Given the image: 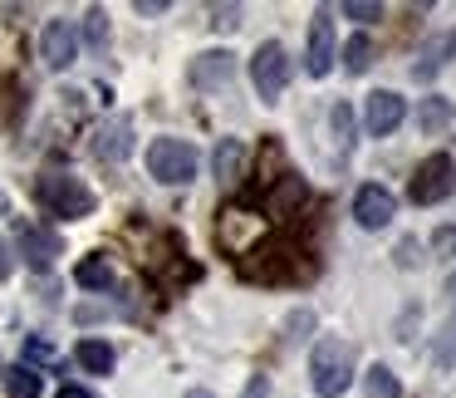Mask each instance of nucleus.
<instances>
[{
	"instance_id": "1",
	"label": "nucleus",
	"mask_w": 456,
	"mask_h": 398,
	"mask_svg": "<svg viewBox=\"0 0 456 398\" xmlns=\"http://www.w3.org/2000/svg\"><path fill=\"white\" fill-rule=\"evenodd\" d=\"M309 384H314L319 398H338L348 394V384H354V344H344V339H319L314 354H309Z\"/></svg>"
},
{
	"instance_id": "2",
	"label": "nucleus",
	"mask_w": 456,
	"mask_h": 398,
	"mask_svg": "<svg viewBox=\"0 0 456 398\" xmlns=\"http://www.w3.org/2000/svg\"><path fill=\"white\" fill-rule=\"evenodd\" d=\"M197 168H201V153L191 143H182V138H152L148 143V172L158 182H167V187H187L197 178Z\"/></svg>"
},
{
	"instance_id": "3",
	"label": "nucleus",
	"mask_w": 456,
	"mask_h": 398,
	"mask_svg": "<svg viewBox=\"0 0 456 398\" xmlns=\"http://www.w3.org/2000/svg\"><path fill=\"white\" fill-rule=\"evenodd\" d=\"M35 192H40V202L50 207V217L79 221V217H89V211H94V192L84 187L74 172H45Z\"/></svg>"
},
{
	"instance_id": "4",
	"label": "nucleus",
	"mask_w": 456,
	"mask_h": 398,
	"mask_svg": "<svg viewBox=\"0 0 456 398\" xmlns=\"http://www.w3.org/2000/svg\"><path fill=\"white\" fill-rule=\"evenodd\" d=\"M456 192V158L452 153H432V158L417 162V178H412V202L417 207H436Z\"/></svg>"
},
{
	"instance_id": "5",
	"label": "nucleus",
	"mask_w": 456,
	"mask_h": 398,
	"mask_svg": "<svg viewBox=\"0 0 456 398\" xmlns=\"http://www.w3.org/2000/svg\"><path fill=\"white\" fill-rule=\"evenodd\" d=\"M250 79H256V94L265 104H280V94H285L289 84V50L280 40H265L256 54H250Z\"/></svg>"
},
{
	"instance_id": "6",
	"label": "nucleus",
	"mask_w": 456,
	"mask_h": 398,
	"mask_svg": "<svg viewBox=\"0 0 456 398\" xmlns=\"http://www.w3.org/2000/svg\"><path fill=\"white\" fill-rule=\"evenodd\" d=\"M216 236H221V246H226L231 256H250V241H260V236H265V217L231 207V211H221Z\"/></svg>"
},
{
	"instance_id": "7",
	"label": "nucleus",
	"mask_w": 456,
	"mask_h": 398,
	"mask_svg": "<svg viewBox=\"0 0 456 398\" xmlns=\"http://www.w3.org/2000/svg\"><path fill=\"white\" fill-rule=\"evenodd\" d=\"M15 241H20V256L30 270H50L64 251V241L54 236L50 227H35V221H20V227H15Z\"/></svg>"
},
{
	"instance_id": "8",
	"label": "nucleus",
	"mask_w": 456,
	"mask_h": 398,
	"mask_svg": "<svg viewBox=\"0 0 456 398\" xmlns=\"http://www.w3.org/2000/svg\"><path fill=\"white\" fill-rule=\"evenodd\" d=\"M74 54H79V30H74L69 21H50L45 25V35H40V60H45V70H69L74 64Z\"/></svg>"
},
{
	"instance_id": "9",
	"label": "nucleus",
	"mask_w": 456,
	"mask_h": 398,
	"mask_svg": "<svg viewBox=\"0 0 456 398\" xmlns=\"http://www.w3.org/2000/svg\"><path fill=\"white\" fill-rule=\"evenodd\" d=\"M334 21H329V11H314V21H309V45H305V70L314 74V79H324L329 70H334Z\"/></svg>"
},
{
	"instance_id": "10",
	"label": "nucleus",
	"mask_w": 456,
	"mask_h": 398,
	"mask_svg": "<svg viewBox=\"0 0 456 398\" xmlns=\"http://www.w3.org/2000/svg\"><path fill=\"white\" fill-rule=\"evenodd\" d=\"M403 119H407V99H403V94H393V89L368 94V104H363V129L373 133V138H387V133H393Z\"/></svg>"
},
{
	"instance_id": "11",
	"label": "nucleus",
	"mask_w": 456,
	"mask_h": 398,
	"mask_svg": "<svg viewBox=\"0 0 456 398\" xmlns=\"http://www.w3.org/2000/svg\"><path fill=\"white\" fill-rule=\"evenodd\" d=\"M354 217H358L363 231H383L387 221L397 217V197L387 187H378V182H368V187H358V197H354Z\"/></svg>"
},
{
	"instance_id": "12",
	"label": "nucleus",
	"mask_w": 456,
	"mask_h": 398,
	"mask_svg": "<svg viewBox=\"0 0 456 398\" xmlns=\"http://www.w3.org/2000/svg\"><path fill=\"white\" fill-rule=\"evenodd\" d=\"M250 256L260 261H240L250 280H289L295 276V251L289 246H250Z\"/></svg>"
},
{
	"instance_id": "13",
	"label": "nucleus",
	"mask_w": 456,
	"mask_h": 398,
	"mask_svg": "<svg viewBox=\"0 0 456 398\" xmlns=\"http://www.w3.org/2000/svg\"><path fill=\"white\" fill-rule=\"evenodd\" d=\"M231 74H236V54L231 50H207L191 60L187 79L197 84V89H221V84H231Z\"/></svg>"
},
{
	"instance_id": "14",
	"label": "nucleus",
	"mask_w": 456,
	"mask_h": 398,
	"mask_svg": "<svg viewBox=\"0 0 456 398\" xmlns=\"http://www.w3.org/2000/svg\"><path fill=\"white\" fill-rule=\"evenodd\" d=\"M89 148H94V158H103V162H123L133 153V119H123V113L109 119L99 133H94Z\"/></svg>"
},
{
	"instance_id": "15",
	"label": "nucleus",
	"mask_w": 456,
	"mask_h": 398,
	"mask_svg": "<svg viewBox=\"0 0 456 398\" xmlns=\"http://www.w3.org/2000/svg\"><path fill=\"white\" fill-rule=\"evenodd\" d=\"M452 60H456V30H446V35H436V40L422 45V54H417V64H412V79L417 84H432Z\"/></svg>"
},
{
	"instance_id": "16",
	"label": "nucleus",
	"mask_w": 456,
	"mask_h": 398,
	"mask_svg": "<svg viewBox=\"0 0 456 398\" xmlns=\"http://www.w3.org/2000/svg\"><path fill=\"white\" fill-rule=\"evenodd\" d=\"M211 162H216V178L226 182V187H236V182H240V162H246V148H240L236 138H221V148H216V158H211Z\"/></svg>"
},
{
	"instance_id": "17",
	"label": "nucleus",
	"mask_w": 456,
	"mask_h": 398,
	"mask_svg": "<svg viewBox=\"0 0 456 398\" xmlns=\"http://www.w3.org/2000/svg\"><path fill=\"white\" fill-rule=\"evenodd\" d=\"M74 359H79L89 374H113V344H103V339H84V344L74 349Z\"/></svg>"
},
{
	"instance_id": "18",
	"label": "nucleus",
	"mask_w": 456,
	"mask_h": 398,
	"mask_svg": "<svg viewBox=\"0 0 456 398\" xmlns=\"http://www.w3.org/2000/svg\"><path fill=\"white\" fill-rule=\"evenodd\" d=\"M74 280H79L84 290H109L113 286V266L103 256H84L79 270H74Z\"/></svg>"
},
{
	"instance_id": "19",
	"label": "nucleus",
	"mask_w": 456,
	"mask_h": 398,
	"mask_svg": "<svg viewBox=\"0 0 456 398\" xmlns=\"http://www.w3.org/2000/svg\"><path fill=\"white\" fill-rule=\"evenodd\" d=\"M446 123H452V104L446 99H422L417 104V129L422 133H442Z\"/></svg>"
},
{
	"instance_id": "20",
	"label": "nucleus",
	"mask_w": 456,
	"mask_h": 398,
	"mask_svg": "<svg viewBox=\"0 0 456 398\" xmlns=\"http://www.w3.org/2000/svg\"><path fill=\"white\" fill-rule=\"evenodd\" d=\"M368 64H373V40H368V35H348V40H344V70L348 74H363Z\"/></svg>"
},
{
	"instance_id": "21",
	"label": "nucleus",
	"mask_w": 456,
	"mask_h": 398,
	"mask_svg": "<svg viewBox=\"0 0 456 398\" xmlns=\"http://www.w3.org/2000/svg\"><path fill=\"white\" fill-rule=\"evenodd\" d=\"M368 398H403V384H397V374L393 369H383V364H373L368 369Z\"/></svg>"
},
{
	"instance_id": "22",
	"label": "nucleus",
	"mask_w": 456,
	"mask_h": 398,
	"mask_svg": "<svg viewBox=\"0 0 456 398\" xmlns=\"http://www.w3.org/2000/svg\"><path fill=\"white\" fill-rule=\"evenodd\" d=\"M5 388H11V398H40V374L30 364H20L5 374Z\"/></svg>"
},
{
	"instance_id": "23",
	"label": "nucleus",
	"mask_w": 456,
	"mask_h": 398,
	"mask_svg": "<svg viewBox=\"0 0 456 398\" xmlns=\"http://www.w3.org/2000/svg\"><path fill=\"white\" fill-rule=\"evenodd\" d=\"M84 40H89L94 50H103V45H109V11H99V5H94V11L84 15Z\"/></svg>"
},
{
	"instance_id": "24",
	"label": "nucleus",
	"mask_w": 456,
	"mask_h": 398,
	"mask_svg": "<svg viewBox=\"0 0 456 398\" xmlns=\"http://www.w3.org/2000/svg\"><path fill=\"white\" fill-rule=\"evenodd\" d=\"M329 123H334V138H338V148H348V143H354V109H348L344 99L334 104V113H329Z\"/></svg>"
},
{
	"instance_id": "25",
	"label": "nucleus",
	"mask_w": 456,
	"mask_h": 398,
	"mask_svg": "<svg viewBox=\"0 0 456 398\" xmlns=\"http://www.w3.org/2000/svg\"><path fill=\"white\" fill-rule=\"evenodd\" d=\"M338 11L348 15V21H383V5H378V0H344V5H338Z\"/></svg>"
},
{
	"instance_id": "26",
	"label": "nucleus",
	"mask_w": 456,
	"mask_h": 398,
	"mask_svg": "<svg viewBox=\"0 0 456 398\" xmlns=\"http://www.w3.org/2000/svg\"><path fill=\"white\" fill-rule=\"evenodd\" d=\"M397 266H403V270L422 266V241H417V236H403V241H397Z\"/></svg>"
},
{
	"instance_id": "27",
	"label": "nucleus",
	"mask_w": 456,
	"mask_h": 398,
	"mask_svg": "<svg viewBox=\"0 0 456 398\" xmlns=\"http://www.w3.org/2000/svg\"><path fill=\"white\" fill-rule=\"evenodd\" d=\"M436 364H456V319L442 329V339H436Z\"/></svg>"
},
{
	"instance_id": "28",
	"label": "nucleus",
	"mask_w": 456,
	"mask_h": 398,
	"mask_svg": "<svg viewBox=\"0 0 456 398\" xmlns=\"http://www.w3.org/2000/svg\"><path fill=\"white\" fill-rule=\"evenodd\" d=\"M211 25H216V30H236V25H240V5H211Z\"/></svg>"
},
{
	"instance_id": "29",
	"label": "nucleus",
	"mask_w": 456,
	"mask_h": 398,
	"mask_svg": "<svg viewBox=\"0 0 456 398\" xmlns=\"http://www.w3.org/2000/svg\"><path fill=\"white\" fill-rule=\"evenodd\" d=\"M25 354H30L35 364H50V359H54V344H45V339L35 335V339H25Z\"/></svg>"
},
{
	"instance_id": "30",
	"label": "nucleus",
	"mask_w": 456,
	"mask_h": 398,
	"mask_svg": "<svg viewBox=\"0 0 456 398\" xmlns=\"http://www.w3.org/2000/svg\"><path fill=\"white\" fill-rule=\"evenodd\" d=\"M432 246H436V256H456V227H442L432 236Z\"/></svg>"
},
{
	"instance_id": "31",
	"label": "nucleus",
	"mask_w": 456,
	"mask_h": 398,
	"mask_svg": "<svg viewBox=\"0 0 456 398\" xmlns=\"http://www.w3.org/2000/svg\"><path fill=\"white\" fill-rule=\"evenodd\" d=\"M265 394H270V378H265V374H256V378L246 384V394H240V398H265Z\"/></svg>"
},
{
	"instance_id": "32",
	"label": "nucleus",
	"mask_w": 456,
	"mask_h": 398,
	"mask_svg": "<svg viewBox=\"0 0 456 398\" xmlns=\"http://www.w3.org/2000/svg\"><path fill=\"white\" fill-rule=\"evenodd\" d=\"M54 398H99V394H89V388H84V384H64V388H60V394H54Z\"/></svg>"
},
{
	"instance_id": "33",
	"label": "nucleus",
	"mask_w": 456,
	"mask_h": 398,
	"mask_svg": "<svg viewBox=\"0 0 456 398\" xmlns=\"http://www.w3.org/2000/svg\"><path fill=\"white\" fill-rule=\"evenodd\" d=\"M138 11L142 15H162V11H167V0H138Z\"/></svg>"
},
{
	"instance_id": "34",
	"label": "nucleus",
	"mask_w": 456,
	"mask_h": 398,
	"mask_svg": "<svg viewBox=\"0 0 456 398\" xmlns=\"http://www.w3.org/2000/svg\"><path fill=\"white\" fill-rule=\"evenodd\" d=\"M11 276V251H5V241H0V280Z\"/></svg>"
},
{
	"instance_id": "35",
	"label": "nucleus",
	"mask_w": 456,
	"mask_h": 398,
	"mask_svg": "<svg viewBox=\"0 0 456 398\" xmlns=\"http://www.w3.org/2000/svg\"><path fill=\"white\" fill-rule=\"evenodd\" d=\"M446 295H452V300H456V276H452V286H446Z\"/></svg>"
},
{
	"instance_id": "36",
	"label": "nucleus",
	"mask_w": 456,
	"mask_h": 398,
	"mask_svg": "<svg viewBox=\"0 0 456 398\" xmlns=\"http://www.w3.org/2000/svg\"><path fill=\"white\" fill-rule=\"evenodd\" d=\"M187 398H211V394H201V388H197V394H187Z\"/></svg>"
},
{
	"instance_id": "37",
	"label": "nucleus",
	"mask_w": 456,
	"mask_h": 398,
	"mask_svg": "<svg viewBox=\"0 0 456 398\" xmlns=\"http://www.w3.org/2000/svg\"><path fill=\"white\" fill-rule=\"evenodd\" d=\"M0 374H5V369H0Z\"/></svg>"
}]
</instances>
